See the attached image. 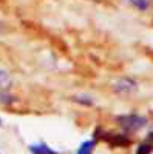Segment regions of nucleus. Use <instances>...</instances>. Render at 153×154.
I'll list each match as a JSON object with an SVG mask.
<instances>
[{
    "instance_id": "obj_10",
    "label": "nucleus",
    "mask_w": 153,
    "mask_h": 154,
    "mask_svg": "<svg viewBox=\"0 0 153 154\" xmlns=\"http://www.w3.org/2000/svg\"><path fill=\"white\" fill-rule=\"evenodd\" d=\"M144 142H145V143H148V145L151 146V149H153V131H151V133H148V136L145 137Z\"/></svg>"
},
{
    "instance_id": "obj_5",
    "label": "nucleus",
    "mask_w": 153,
    "mask_h": 154,
    "mask_svg": "<svg viewBox=\"0 0 153 154\" xmlns=\"http://www.w3.org/2000/svg\"><path fill=\"white\" fill-rule=\"evenodd\" d=\"M96 145H97V140L96 139H88V140H84V142L79 145L76 154H93L94 149H96Z\"/></svg>"
},
{
    "instance_id": "obj_11",
    "label": "nucleus",
    "mask_w": 153,
    "mask_h": 154,
    "mask_svg": "<svg viewBox=\"0 0 153 154\" xmlns=\"http://www.w3.org/2000/svg\"><path fill=\"white\" fill-rule=\"evenodd\" d=\"M0 34H2V23H0Z\"/></svg>"
},
{
    "instance_id": "obj_1",
    "label": "nucleus",
    "mask_w": 153,
    "mask_h": 154,
    "mask_svg": "<svg viewBox=\"0 0 153 154\" xmlns=\"http://www.w3.org/2000/svg\"><path fill=\"white\" fill-rule=\"evenodd\" d=\"M116 120H118V125L122 128L124 134L127 136L141 131L147 125V119L139 114H122V116H118Z\"/></svg>"
},
{
    "instance_id": "obj_9",
    "label": "nucleus",
    "mask_w": 153,
    "mask_h": 154,
    "mask_svg": "<svg viewBox=\"0 0 153 154\" xmlns=\"http://www.w3.org/2000/svg\"><path fill=\"white\" fill-rule=\"evenodd\" d=\"M129 3L138 11H142V12L150 9V0H129Z\"/></svg>"
},
{
    "instance_id": "obj_2",
    "label": "nucleus",
    "mask_w": 153,
    "mask_h": 154,
    "mask_svg": "<svg viewBox=\"0 0 153 154\" xmlns=\"http://www.w3.org/2000/svg\"><path fill=\"white\" fill-rule=\"evenodd\" d=\"M111 89L119 96H130L135 91H138V82L130 79V77H121L113 83Z\"/></svg>"
},
{
    "instance_id": "obj_4",
    "label": "nucleus",
    "mask_w": 153,
    "mask_h": 154,
    "mask_svg": "<svg viewBox=\"0 0 153 154\" xmlns=\"http://www.w3.org/2000/svg\"><path fill=\"white\" fill-rule=\"evenodd\" d=\"M28 151L31 154H62V152L56 151L54 148H51L45 142H34V143L28 145Z\"/></svg>"
},
{
    "instance_id": "obj_3",
    "label": "nucleus",
    "mask_w": 153,
    "mask_h": 154,
    "mask_svg": "<svg viewBox=\"0 0 153 154\" xmlns=\"http://www.w3.org/2000/svg\"><path fill=\"white\" fill-rule=\"evenodd\" d=\"M108 140V143L111 146H118V148H125V146H129L132 145V139L127 136V134H108L105 137Z\"/></svg>"
},
{
    "instance_id": "obj_7",
    "label": "nucleus",
    "mask_w": 153,
    "mask_h": 154,
    "mask_svg": "<svg viewBox=\"0 0 153 154\" xmlns=\"http://www.w3.org/2000/svg\"><path fill=\"white\" fill-rule=\"evenodd\" d=\"M12 85V77L8 71L0 68V89H9Z\"/></svg>"
},
{
    "instance_id": "obj_6",
    "label": "nucleus",
    "mask_w": 153,
    "mask_h": 154,
    "mask_svg": "<svg viewBox=\"0 0 153 154\" xmlns=\"http://www.w3.org/2000/svg\"><path fill=\"white\" fill-rule=\"evenodd\" d=\"M16 102V96L12 94L9 89H0V105L9 106Z\"/></svg>"
},
{
    "instance_id": "obj_8",
    "label": "nucleus",
    "mask_w": 153,
    "mask_h": 154,
    "mask_svg": "<svg viewBox=\"0 0 153 154\" xmlns=\"http://www.w3.org/2000/svg\"><path fill=\"white\" fill-rule=\"evenodd\" d=\"M73 100L76 102V103L84 105V106H93L94 105V99L91 96H88V94H76L73 97Z\"/></svg>"
},
{
    "instance_id": "obj_12",
    "label": "nucleus",
    "mask_w": 153,
    "mask_h": 154,
    "mask_svg": "<svg viewBox=\"0 0 153 154\" xmlns=\"http://www.w3.org/2000/svg\"><path fill=\"white\" fill-rule=\"evenodd\" d=\"M0 126H2V117H0Z\"/></svg>"
}]
</instances>
